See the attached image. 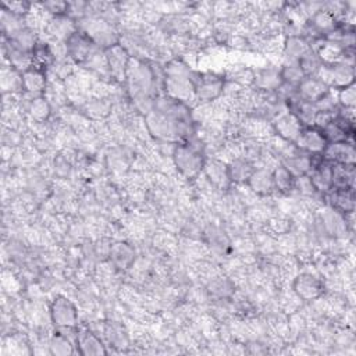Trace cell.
<instances>
[{
  "mask_svg": "<svg viewBox=\"0 0 356 356\" xmlns=\"http://www.w3.org/2000/svg\"><path fill=\"white\" fill-rule=\"evenodd\" d=\"M234 291L232 282L226 277L214 278L209 285V292L216 298H228Z\"/></svg>",
  "mask_w": 356,
  "mask_h": 356,
  "instance_id": "obj_35",
  "label": "cell"
},
{
  "mask_svg": "<svg viewBox=\"0 0 356 356\" xmlns=\"http://www.w3.org/2000/svg\"><path fill=\"white\" fill-rule=\"evenodd\" d=\"M317 77L328 85L332 91H339L355 81V70L353 66L345 65L342 62L332 65H323Z\"/></svg>",
  "mask_w": 356,
  "mask_h": 356,
  "instance_id": "obj_7",
  "label": "cell"
},
{
  "mask_svg": "<svg viewBox=\"0 0 356 356\" xmlns=\"http://www.w3.org/2000/svg\"><path fill=\"white\" fill-rule=\"evenodd\" d=\"M321 223L325 234L331 237H339L346 232L348 224H346V216L334 210V209H327L321 214Z\"/></svg>",
  "mask_w": 356,
  "mask_h": 356,
  "instance_id": "obj_23",
  "label": "cell"
},
{
  "mask_svg": "<svg viewBox=\"0 0 356 356\" xmlns=\"http://www.w3.org/2000/svg\"><path fill=\"white\" fill-rule=\"evenodd\" d=\"M327 202L331 209L348 216L355 210V192L353 189H330L327 194Z\"/></svg>",
  "mask_w": 356,
  "mask_h": 356,
  "instance_id": "obj_19",
  "label": "cell"
},
{
  "mask_svg": "<svg viewBox=\"0 0 356 356\" xmlns=\"http://www.w3.org/2000/svg\"><path fill=\"white\" fill-rule=\"evenodd\" d=\"M110 257L117 267L128 269L134 263L135 252L128 244L117 242L110 248Z\"/></svg>",
  "mask_w": 356,
  "mask_h": 356,
  "instance_id": "obj_28",
  "label": "cell"
},
{
  "mask_svg": "<svg viewBox=\"0 0 356 356\" xmlns=\"http://www.w3.org/2000/svg\"><path fill=\"white\" fill-rule=\"evenodd\" d=\"M280 77L282 84L298 88L299 84L305 80V74L298 66V63H285L280 69Z\"/></svg>",
  "mask_w": 356,
  "mask_h": 356,
  "instance_id": "obj_31",
  "label": "cell"
},
{
  "mask_svg": "<svg viewBox=\"0 0 356 356\" xmlns=\"http://www.w3.org/2000/svg\"><path fill=\"white\" fill-rule=\"evenodd\" d=\"M252 81L255 83L256 88L262 91H277L282 84L280 77V69L277 70L273 67L263 69L259 73H256Z\"/></svg>",
  "mask_w": 356,
  "mask_h": 356,
  "instance_id": "obj_27",
  "label": "cell"
},
{
  "mask_svg": "<svg viewBox=\"0 0 356 356\" xmlns=\"http://www.w3.org/2000/svg\"><path fill=\"white\" fill-rule=\"evenodd\" d=\"M51 317L58 328L76 327L78 321V310L73 300H70L67 296L59 295L51 305Z\"/></svg>",
  "mask_w": 356,
  "mask_h": 356,
  "instance_id": "obj_8",
  "label": "cell"
},
{
  "mask_svg": "<svg viewBox=\"0 0 356 356\" xmlns=\"http://www.w3.org/2000/svg\"><path fill=\"white\" fill-rule=\"evenodd\" d=\"M77 23L74 19H71L67 15L62 16H53L46 26V33L51 38H53L58 42H67L69 38L77 31Z\"/></svg>",
  "mask_w": 356,
  "mask_h": 356,
  "instance_id": "obj_14",
  "label": "cell"
},
{
  "mask_svg": "<svg viewBox=\"0 0 356 356\" xmlns=\"http://www.w3.org/2000/svg\"><path fill=\"white\" fill-rule=\"evenodd\" d=\"M23 91L38 98L46 88V73L45 69L33 65L27 71L22 74Z\"/></svg>",
  "mask_w": 356,
  "mask_h": 356,
  "instance_id": "obj_18",
  "label": "cell"
},
{
  "mask_svg": "<svg viewBox=\"0 0 356 356\" xmlns=\"http://www.w3.org/2000/svg\"><path fill=\"white\" fill-rule=\"evenodd\" d=\"M126 83L131 98L148 113L153 106V95L158 90V74L155 69L141 59L131 58Z\"/></svg>",
  "mask_w": 356,
  "mask_h": 356,
  "instance_id": "obj_2",
  "label": "cell"
},
{
  "mask_svg": "<svg viewBox=\"0 0 356 356\" xmlns=\"http://www.w3.org/2000/svg\"><path fill=\"white\" fill-rule=\"evenodd\" d=\"M77 28L83 31L87 37L92 40V42L101 49H110L112 46L119 44V35L115 31L113 26L101 17H81L80 22H77Z\"/></svg>",
  "mask_w": 356,
  "mask_h": 356,
  "instance_id": "obj_5",
  "label": "cell"
},
{
  "mask_svg": "<svg viewBox=\"0 0 356 356\" xmlns=\"http://www.w3.org/2000/svg\"><path fill=\"white\" fill-rule=\"evenodd\" d=\"M51 353L56 356H70L76 352V338L67 335L65 330L58 328L51 339Z\"/></svg>",
  "mask_w": 356,
  "mask_h": 356,
  "instance_id": "obj_25",
  "label": "cell"
},
{
  "mask_svg": "<svg viewBox=\"0 0 356 356\" xmlns=\"http://www.w3.org/2000/svg\"><path fill=\"white\" fill-rule=\"evenodd\" d=\"M69 56L77 63H88L91 58L98 53V46L83 31L77 30L66 42Z\"/></svg>",
  "mask_w": 356,
  "mask_h": 356,
  "instance_id": "obj_9",
  "label": "cell"
},
{
  "mask_svg": "<svg viewBox=\"0 0 356 356\" xmlns=\"http://www.w3.org/2000/svg\"><path fill=\"white\" fill-rule=\"evenodd\" d=\"M307 176L317 192L327 194L332 188V163L324 160L323 156L314 163Z\"/></svg>",
  "mask_w": 356,
  "mask_h": 356,
  "instance_id": "obj_15",
  "label": "cell"
},
{
  "mask_svg": "<svg viewBox=\"0 0 356 356\" xmlns=\"http://www.w3.org/2000/svg\"><path fill=\"white\" fill-rule=\"evenodd\" d=\"M3 9H6L8 12L19 16V17H26L27 15L31 13V5L26 3V2H12V3H3Z\"/></svg>",
  "mask_w": 356,
  "mask_h": 356,
  "instance_id": "obj_38",
  "label": "cell"
},
{
  "mask_svg": "<svg viewBox=\"0 0 356 356\" xmlns=\"http://www.w3.org/2000/svg\"><path fill=\"white\" fill-rule=\"evenodd\" d=\"M323 159L332 164H352L356 162L355 144L350 141L328 144L321 153Z\"/></svg>",
  "mask_w": 356,
  "mask_h": 356,
  "instance_id": "obj_13",
  "label": "cell"
},
{
  "mask_svg": "<svg viewBox=\"0 0 356 356\" xmlns=\"http://www.w3.org/2000/svg\"><path fill=\"white\" fill-rule=\"evenodd\" d=\"M312 49L309 42L302 35H289L284 42V59L285 63H298V60L309 51Z\"/></svg>",
  "mask_w": 356,
  "mask_h": 356,
  "instance_id": "obj_21",
  "label": "cell"
},
{
  "mask_svg": "<svg viewBox=\"0 0 356 356\" xmlns=\"http://www.w3.org/2000/svg\"><path fill=\"white\" fill-rule=\"evenodd\" d=\"M207 174V177L213 181V184L219 185V187H224V183H228V173H227V164H223L221 162H206L205 169H203Z\"/></svg>",
  "mask_w": 356,
  "mask_h": 356,
  "instance_id": "obj_33",
  "label": "cell"
},
{
  "mask_svg": "<svg viewBox=\"0 0 356 356\" xmlns=\"http://www.w3.org/2000/svg\"><path fill=\"white\" fill-rule=\"evenodd\" d=\"M273 181H274V188L276 191L280 192H289L295 189V181L296 177L285 167V166H278L273 171Z\"/></svg>",
  "mask_w": 356,
  "mask_h": 356,
  "instance_id": "obj_29",
  "label": "cell"
},
{
  "mask_svg": "<svg viewBox=\"0 0 356 356\" xmlns=\"http://www.w3.org/2000/svg\"><path fill=\"white\" fill-rule=\"evenodd\" d=\"M173 159L178 171L187 178L198 177L206 164L203 145L194 139L180 142L173 151Z\"/></svg>",
  "mask_w": 356,
  "mask_h": 356,
  "instance_id": "obj_4",
  "label": "cell"
},
{
  "mask_svg": "<svg viewBox=\"0 0 356 356\" xmlns=\"http://www.w3.org/2000/svg\"><path fill=\"white\" fill-rule=\"evenodd\" d=\"M273 128H274V133L282 141H285L288 144H295L303 130V126L296 119V116H294L291 112L285 110L284 113H280L278 116H276Z\"/></svg>",
  "mask_w": 356,
  "mask_h": 356,
  "instance_id": "obj_11",
  "label": "cell"
},
{
  "mask_svg": "<svg viewBox=\"0 0 356 356\" xmlns=\"http://www.w3.org/2000/svg\"><path fill=\"white\" fill-rule=\"evenodd\" d=\"M298 66L300 67V70L303 71L305 77H313L317 76V73L320 71L323 63L317 55V52L314 49H309L299 60H298Z\"/></svg>",
  "mask_w": 356,
  "mask_h": 356,
  "instance_id": "obj_30",
  "label": "cell"
},
{
  "mask_svg": "<svg viewBox=\"0 0 356 356\" xmlns=\"http://www.w3.org/2000/svg\"><path fill=\"white\" fill-rule=\"evenodd\" d=\"M330 91L328 85L324 84L317 76L313 77H305V80L299 84L296 88V94L303 101L314 103L317 99H320L324 94Z\"/></svg>",
  "mask_w": 356,
  "mask_h": 356,
  "instance_id": "obj_20",
  "label": "cell"
},
{
  "mask_svg": "<svg viewBox=\"0 0 356 356\" xmlns=\"http://www.w3.org/2000/svg\"><path fill=\"white\" fill-rule=\"evenodd\" d=\"M30 112L35 120L44 121L51 116V106L46 102V99L38 96V98H34L33 102L30 103Z\"/></svg>",
  "mask_w": 356,
  "mask_h": 356,
  "instance_id": "obj_37",
  "label": "cell"
},
{
  "mask_svg": "<svg viewBox=\"0 0 356 356\" xmlns=\"http://www.w3.org/2000/svg\"><path fill=\"white\" fill-rule=\"evenodd\" d=\"M2 28H3V34L6 37L12 38L15 34H17L23 28H26L24 19L19 17V16L10 13V12H8L6 9H3V13H2Z\"/></svg>",
  "mask_w": 356,
  "mask_h": 356,
  "instance_id": "obj_34",
  "label": "cell"
},
{
  "mask_svg": "<svg viewBox=\"0 0 356 356\" xmlns=\"http://www.w3.org/2000/svg\"><path fill=\"white\" fill-rule=\"evenodd\" d=\"M106 63L109 76L117 81H126L127 70L131 62V56L126 46L117 44L106 51Z\"/></svg>",
  "mask_w": 356,
  "mask_h": 356,
  "instance_id": "obj_10",
  "label": "cell"
},
{
  "mask_svg": "<svg viewBox=\"0 0 356 356\" xmlns=\"http://www.w3.org/2000/svg\"><path fill=\"white\" fill-rule=\"evenodd\" d=\"M195 99L202 103H209L223 95L226 80L216 73H195Z\"/></svg>",
  "mask_w": 356,
  "mask_h": 356,
  "instance_id": "obj_6",
  "label": "cell"
},
{
  "mask_svg": "<svg viewBox=\"0 0 356 356\" xmlns=\"http://www.w3.org/2000/svg\"><path fill=\"white\" fill-rule=\"evenodd\" d=\"M337 92V101L339 108L342 109H355L356 105V88H355V83L339 90L335 91Z\"/></svg>",
  "mask_w": 356,
  "mask_h": 356,
  "instance_id": "obj_36",
  "label": "cell"
},
{
  "mask_svg": "<svg viewBox=\"0 0 356 356\" xmlns=\"http://www.w3.org/2000/svg\"><path fill=\"white\" fill-rule=\"evenodd\" d=\"M355 176H356L355 166L332 164V188L334 189H353Z\"/></svg>",
  "mask_w": 356,
  "mask_h": 356,
  "instance_id": "obj_26",
  "label": "cell"
},
{
  "mask_svg": "<svg viewBox=\"0 0 356 356\" xmlns=\"http://www.w3.org/2000/svg\"><path fill=\"white\" fill-rule=\"evenodd\" d=\"M145 124L155 138L178 144L191 139L194 127L188 103L169 96L155 99L145 116Z\"/></svg>",
  "mask_w": 356,
  "mask_h": 356,
  "instance_id": "obj_1",
  "label": "cell"
},
{
  "mask_svg": "<svg viewBox=\"0 0 356 356\" xmlns=\"http://www.w3.org/2000/svg\"><path fill=\"white\" fill-rule=\"evenodd\" d=\"M246 184L252 191H255L259 195H270L276 191L273 174L270 170L266 169H256Z\"/></svg>",
  "mask_w": 356,
  "mask_h": 356,
  "instance_id": "obj_24",
  "label": "cell"
},
{
  "mask_svg": "<svg viewBox=\"0 0 356 356\" xmlns=\"http://www.w3.org/2000/svg\"><path fill=\"white\" fill-rule=\"evenodd\" d=\"M299 151L309 155H321L328 142L325 141L321 130L316 126L303 127L299 138L294 144Z\"/></svg>",
  "mask_w": 356,
  "mask_h": 356,
  "instance_id": "obj_12",
  "label": "cell"
},
{
  "mask_svg": "<svg viewBox=\"0 0 356 356\" xmlns=\"http://www.w3.org/2000/svg\"><path fill=\"white\" fill-rule=\"evenodd\" d=\"M195 73L191 69L178 60L170 62L164 67L163 76V90L166 96L173 98L176 101H181L188 103L195 99V84H194Z\"/></svg>",
  "mask_w": 356,
  "mask_h": 356,
  "instance_id": "obj_3",
  "label": "cell"
},
{
  "mask_svg": "<svg viewBox=\"0 0 356 356\" xmlns=\"http://www.w3.org/2000/svg\"><path fill=\"white\" fill-rule=\"evenodd\" d=\"M255 170L256 167L246 158L234 159L230 164H227L228 178L231 183H237V184H246Z\"/></svg>",
  "mask_w": 356,
  "mask_h": 356,
  "instance_id": "obj_22",
  "label": "cell"
},
{
  "mask_svg": "<svg viewBox=\"0 0 356 356\" xmlns=\"http://www.w3.org/2000/svg\"><path fill=\"white\" fill-rule=\"evenodd\" d=\"M76 346H77V350L85 356H99V355L108 353V349L103 341L90 330L78 331Z\"/></svg>",
  "mask_w": 356,
  "mask_h": 356,
  "instance_id": "obj_17",
  "label": "cell"
},
{
  "mask_svg": "<svg viewBox=\"0 0 356 356\" xmlns=\"http://www.w3.org/2000/svg\"><path fill=\"white\" fill-rule=\"evenodd\" d=\"M33 60H34L35 66L46 69L48 66H51L56 60L53 48L49 44L40 41L37 44L34 52H33Z\"/></svg>",
  "mask_w": 356,
  "mask_h": 356,
  "instance_id": "obj_32",
  "label": "cell"
},
{
  "mask_svg": "<svg viewBox=\"0 0 356 356\" xmlns=\"http://www.w3.org/2000/svg\"><path fill=\"white\" fill-rule=\"evenodd\" d=\"M295 294L303 300H313L323 292V282L310 273L299 274L294 281Z\"/></svg>",
  "mask_w": 356,
  "mask_h": 356,
  "instance_id": "obj_16",
  "label": "cell"
}]
</instances>
